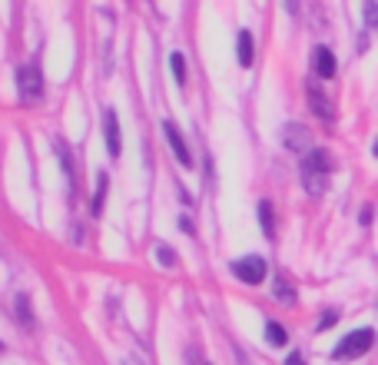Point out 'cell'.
<instances>
[{"mask_svg": "<svg viewBox=\"0 0 378 365\" xmlns=\"http://www.w3.org/2000/svg\"><path fill=\"white\" fill-rule=\"evenodd\" d=\"M252 60H256V54H252V34L243 30V34H239V63H243V67H252Z\"/></svg>", "mask_w": 378, "mask_h": 365, "instance_id": "cell-9", "label": "cell"}, {"mask_svg": "<svg viewBox=\"0 0 378 365\" xmlns=\"http://www.w3.org/2000/svg\"><path fill=\"white\" fill-rule=\"evenodd\" d=\"M156 259H159L163 266H176V252L166 250V246H159V250H156Z\"/></svg>", "mask_w": 378, "mask_h": 365, "instance_id": "cell-17", "label": "cell"}, {"mask_svg": "<svg viewBox=\"0 0 378 365\" xmlns=\"http://www.w3.org/2000/svg\"><path fill=\"white\" fill-rule=\"evenodd\" d=\"M285 143H289V150H309V130L305 126H285Z\"/></svg>", "mask_w": 378, "mask_h": 365, "instance_id": "cell-6", "label": "cell"}, {"mask_svg": "<svg viewBox=\"0 0 378 365\" xmlns=\"http://www.w3.org/2000/svg\"><path fill=\"white\" fill-rule=\"evenodd\" d=\"M315 74H319L322 80H329L335 74V57H332L329 47H315Z\"/></svg>", "mask_w": 378, "mask_h": 365, "instance_id": "cell-5", "label": "cell"}, {"mask_svg": "<svg viewBox=\"0 0 378 365\" xmlns=\"http://www.w3.org/2000/svg\"><path fill=\"white\" fill-rule=\"evenodd\" d=\"M329 170H332V163H329V153H322V150H312L302 159V179L312 196H322L329 190Z\"/></svg>", "mask_w": 378, "mask_h": 365, "instance_id": "cell-1", "label": "cell"}, {"mask_svg": "<svg viewBox=\"0 0 378 365\" xmlns=\"http://www.w3.org/2000/svg\"><path fill=\"white\" fill-rule=\"evenodd\" d=\"M20 90H23V100L40 96V74L37 70H23V74H20Z\"/></svg>", "mask_w": 378, "mask_h": 365, "instance_id": "cell-8", "label": "cell"}, {"mask_svg": "<svg viewBox=\"0 0 378 365\" xmlns=\"http://www.w3.org/2000/svg\"><path fill=\"white\" fill-rule=\"evenodd\" d=\"M232 272H236V279H243L249 286H259L265 279V259L263 256H249V259H239V263H232Z\"/></svg>", "mask_w": 378, "mask_h": 365, "instance_id": "cell-3", "label": "cell"}, {"mask_svg": "<svg viewBox=\"0 0 378 365\" xmlns=\"http://www.w3.org/2000/svg\"><path fill=\"white\" fill-rule=\"evenodd\" d=\"M372 342H375V332L372 329H355L352 335H345L339 346H335V359L339 362H348V359H359V355H365L368 349H372Z\"/></svg>", "mask_w": 378, "mask_h": 365, "instance_id": "cell-2", "label": "cell"}, {"mask_svg": "<svg viewBox=\"0 0 378 365\" xmlns=\"http://www.w3.org/2000/svg\"><path fill=\"white\" fill-rule=\"evenodd\" d=\"M17 312H20V326H30L34 316H30V309H27V296H20L17 299Z\"/></svg>", "mask_w": 378, "mask_h": 365, "instance_id": "cell-16", "label": "cell"}, {"mask_svg": "<svg viewBox=\"0 0 378 365\" xmlns=\"http://www.w3.org/2000/svg\"><path fill=\"white\" fill-rule=\"evenodd\" d=\"M107 146L113 156H120V120L113 110H107Z\"/></svg>", "mask_w": 378, "mask_h": 365, "instance_id": "cell-7", "label": "cell"}, {"mask_svg": "<svg viewBox=\"0 0 378 365\" xmlns=\"http://www.w3.org/2000/svg\"><path fill=\"white\" fill-rule=\"evenodd\" d=\"M192 362H196V365H206V362H203V359H199V355H196V359H192Z\"/></svg>", "mask_w": 378, "mask_h": 365, "instance_id": "cell-20", "label": "cell"}, {"mask_svg": "<svg viewBox=\"0 0 378 365\" xmlns=\"http://www.w3.org/2000/svg\"><path fill=\"white\" fill-rule=\"evenodd\" d=\"M265 335H269L272 346H285V329L279 326V322H269V326H265Z\"/></svg>", "mask_w": 378, "mask_h": 365, "instance_id": "cell-13", "label": "cell"}, {"mask_svg": "<svg viewBox=\"0 0 378 365\" xmlns=\"http://www.w3.org/2000/svg\"><path fill=\"white\" fill-rule=\"evenodd\" d=\"M103 196H107V173L96 176V196H93V216H100L103 210Z\"/></svg>", "mask_w": 378, "mask_h": 365, "instance_id": "cell-11", "label": "cell"}, {"mask_svg": "<svg viewBox=\"0 0 378 365\" xmlns=\"http://www.w3.org/2000/svg\"><path fill=\"white\" fill-rule=\"evenodd\" d=\"M339 322V312L335 309H329V312H322V319H319V332H325V329H332Z\"/></svg>", "mask_w": 378, "mask_h": 365, "instance_id": "cell-15", "label": "cell"}, {"mask_svg": "<svg viewBox=\"0 0 378 365\" xmlns=\"http://www.w3.org/2000/svg\"><path fill=\"white\" fill-rule=\"evenodd\" d=\"M259 219H263L265 236H272V206H269V203H263V206H259Z\"/></svg>", "mask_w": 378, "mask_h": 365, "instance_id": "cell-14", "label": "cell"}, {"mask_svg": "<svg viewBox=\"0 0 378 365\" xmlns=\"http://www.w3.org/2000/svg\"><path fill=\"white\" fill-rule=\"evenodd\" d=\"M285 365H305V359H302V355H299V352H292V355L285 359Z\"/></svg>", "mask_w": 378, "mask_h": 365, "instance_id": "cell-18", "label": "cell"}, {"mask_svg": "<svg viewBox=\"0 0 378 365\" xmlns=\"http://www.w3.org/2000/svg\"><path fill=\"white\" fill-rule=\"evenodd\" d=\"M170 67H173V77H176V83H179V87H186V63H183V54H173Z\"/></svg>", "mask_w": 378, "mask_h": 365, "instance_id": "cell-10", "label": "cell"}, {"mask_svg": "<svg viewBox=\"0 0 378 365\" xmlns=\"http://www.w3.org/2000/svg\"><path fill=\"white\" fill-rule=\"evenodd\" d=\"M309 96H312V110H315V113H319V116H332V107H329V100H322L315 87L309 90Z\"/></svg>", "mask_w": 378, "mask_h": 365, "instance_id": "cell-12", "label": "cell"}, {"mask_svg": "<svg viewBox=\"0 0 378 365\" xmlns=\"http://www.w3.org/2000/svg\"><path fill=\"white\" fill-rule=\"evenodd\" d=\"M163 133H166V140H170L176 159H179L183 166H192V156H189V150H186V143H183V136H179V130H176L173 123H163Z\"/></svg>", "mask_w": 378, "mask_h": 365, "instance_id": "cell-4", "label": "cell"}, {"mask_svg": "<svg viewBox=\"0 0 378 365\" xmlns=\"http://www.w3.org/2000/svg\"><path fill=\"white\" fill-rule=\"evenodd\" d=\"M368 223H372V206H365V210H362V226H368Z\"/></svg>", "mask_w": 378, "mask_h": 365, "instance_id": "cell-19", "label": "cell"}]
</instances>
